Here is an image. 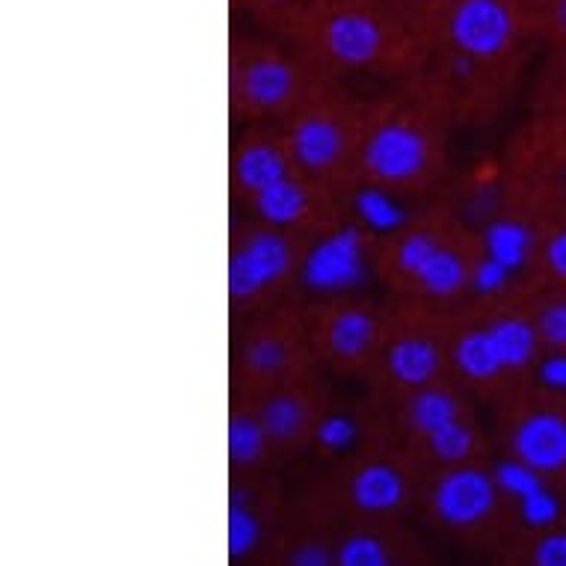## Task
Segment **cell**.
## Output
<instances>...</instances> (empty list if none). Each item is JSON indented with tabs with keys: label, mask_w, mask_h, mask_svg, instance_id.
<instances>
[{
	"label": "cell",
	"mask_w": 566,
	"mask_h": 566,
	"mask_svg": "<svg viewBox=\"0 0 566 566\" xmlns=\"http://www.w3.org/2000/svg\"><path fill=\"white\" fill-rule=\"evenodd\" d=\"M317 36L326 54L344 65H368L386 48V21L365 3L342 0L317 15Z\"/></svg>",
	"instance_id": "cell-1"
},
{
	"label": "cell",
	"mask_w": 566,
	"mask_h": 566,
	"mask_svg": "<svg viewBox=\"0 0 566 566\" xmlns=\"http://www.w3.org/2000/svg\"><path fill=\"white\" fill-rule=\"evenodd\" d=\"M448 39L474 60L502 54L516 36V12L507 0H454L446 15Z\"/></svg>",
	"instance_id": "cell-2"
},
{
	"label": "cell",
	"mask_w": 566,
	"mask_h": 566,
	"mask_svg": "<svg viewBox=\"0 0 566 566\" xmlns=\"http://www.w3.org/2000/svg\"><path fill=\"white\" fill-rule=\"evenodd\" d=\"M365 279V247L356 229L329 234L308 252L303 282L312 291H347Z\"/></svg>",
	"instance_id": "cell-3"
},
{
	"label": "cell",
	"mask_w": 566,
	"mask_h": 566,
	"mask_svg": "<svg viewBox=\"0 0 566 566\" xmlns=\"http://www.w3.org/2000/svg\"><path fill=\"white\" fill-rule=\"evenodd\" d=\"M291 247L276 232H255L229 261V294L234 300L255 297L270 282L289 273Z\"/></svg>",
	"instance_id": "cell-4"
},
{
	"label": "cell",
	"mask_w": 566,
	"mask_h": 566,
	"mask_svg": "<svg viewBox=\"0 0 566 566\" xmlns=\"http://www.w3.org/2000/svg\"><path fill=\"white\" fill-rule=\"evenodd\" d=\"M495 507V478L478 469H454L442 474L433 490V511L446 525L465 528L486 520Z\"/></svg>",
	"instance_id": "cell-5"
},
{
	"label": "cell",
	"mask_w": 566,
	"mask_h": 566,
	"mask_svg": "<svg viewBox=\"0 0 566 566\" xmlns=\"http://www.w3.org/2000/svg\"><path fill=\"white\" fill-rule=\"evenodd\" d=\"M365 164L382 181H409L428 164V143L409 125H382L365 146Z\"/></svg>",
	"instance_id": "cell-6"
},
{
	"label": "cell",
	"mask_w": 566,
	"mask_h": 566,
	"mask_svg": "<svg viewBox=\"0 0 566 566\" xmlns=\"http://www.w3.org/2000/svg\"><path fill=\"white\" fill-rule=\"evenodd\" d=\"M513 451L537 472H560L566 465V418L534 412L513 430Z\"/></svg>",
	"instance_id": "cell-7"
},
{
	"label": "cell",
	"mask_w": 566,
	"mask_h": 566,
	"mask_svg": "<svg viewBox=\"0 0 566 566\" xmlns=\"http://www.w3.org/2000/svg\"><path fill=\"white\" fill-rule=\"evenodd\" d=\"M403 474L389 463H371L353 474L350 499L365 513H389L403 502Z\"/></svg>",
	"instance_id": "cell-8"
},
{
	"label": "cell",
	"mask_w": 566,
	"mask_h": 566,
	"mask_svg": "<svg viewBox=\"0 0 566 566\" xmlns=\"http://www.w3.org/2000/svg\"><path fill=\"white\" fill-rule=\"evenodd\" d=\"M291 149H294V158H297L303 167L326 169L333 167L335 160H338V155H342L344 134L333 119L312 116V119H303L297 128H294Z\"/></svg>",
	"instance_id": "cell-9"
},
{
	"label": "cell",
	"mask_w": 566,
	"mask_h": 566,
	"mask_svg": "<svg viewBox=\"0 0 566 566\" xmlns=\"http://www.w3.org/2000/svg\"><path fill=\"white\" fill-rule=\"evenodd\" d=\"M291 93H294V72L276 56H261L243 69V95L261 111L279 107Z\"/></svg>",
	"instance_id": "cell-10"
},
{
	"label": "cell",
	"mask_w": 566,
	"mask_h": 566,
	"mask_svg": "<svg viewBox=\"0 0 566 566\" xmlns=\"http://www.w3.org/2000/svg\"><path fill=\"white\" fill-rule=\"evenodd\" d=\"M389 371L398 382L424 386L439 371V350L428 338H400L389 350Z\"/></svg>",
	"instance_id": "cell-11"
},
{
	"label": "cell",
	"mask_w": 566,
	"mask_h": 566,
	"mask_svg": "<svg viewBox=\"0 0 566 566\" xmlns=\"http://www.w3.org/2000/svg\"><path fill=\"white\" fill-rule=\"evenodd\" d=\"M454 363L472 380H492V377H499L504 371L502 356H499V347L492 342L490 329L465 333L454 347Z\"/></svg>",
	"instance_id": "cell-12"
},
{
	"label": "cell",
	"mask_w": 566,
	"mask_h": 566,
	"mask_svg": "<svg viewBox=\"0 0 566 566\" xmlns=\"http://www.w3.org/2000/svg\"><path fill=\"white\" fill-rule=\"evenodd\" d=\"M255 211L270 226L297 223L303 211H306V190L289 181V178H279V181L255 193Z\"/></svg>",
	"instance_id": "cell-13"
},
{
	"label": "cell",
	"mask_w": 566,
	"mask_h": 566,
	"mask_svg": "<svg viewBox=\"0 0 566 566\" xmlns=\"http://www.w3.org/2000/svg\"><path fill=\"white\" fill-rule=\"evenodd\" d=\"M234 176L241 181V187L259 193L268 185L285 178V158L276 146H268V143H255V146H247V149L238 155L234 160Z\"/></svg>",
	"instance_id": "cell-14"
},
{
	"label": "cell",
	"mask_w": 566,
	"mask_h": 566,
	"mask_svg": "<svg viewBox=\"0 0 566 566\" xmlns=\"http://www.w3.org/2000/svg\"><path fill=\"white\" fill-rule=\"evenodd\" d=\"M374 333H377V326H374V317L363 308H347L338 317H333V324H329V347H333L335 356H344V359H356V356H363L374 342Z\"/></svg>",
	"instance_id": "cell-15"
},
{
	"label": "cell",
	"mask_w": 566,
	"mask_h": 566,
	"mask_svg": "<svg viewBox=\"0 0 566 566\" xmlns=\"http://www.w3.org/2000/svg\"><path fill=\"white\" fill-rule=\"evenodd\" d=\"M490 335L495 347H499L504 368H525L531 363L534 347H537V333L525 321H520V317L495 321L490 326Z\"/></svg>",
	"instance_id": "cell-16"
},
{
	"label": "cell",
	"mask_w": 566,
	"mask_h": 566,
	"mask_svg": "<svg viewBox=\"0 0 566 566\" xmlns=\"http://www.w3.org/2000/svg\"><path fill=\"white\" fill-rule=\"evenodd\" d=\"M531 250V234L525 226L502 220V223H492L486 229V252L490 259L502 261L507 270H520L528 259Z\"/></svg>",
	"instance_id": "cell-17"
},
{
	"label": "cell",
	"mask_w": 566,
	"mask_h": 566,
	"mask_svg": "<svg viewBox=\"0 0 566 566\" xmlns=\"http://www.w3.org/2000/svg\"><path fill=\"white\" fill-rule=\"evenodd\" d=\"M416 279L421 282V289L433 297H451L465 285V264L457 259L454 252L439 247Z\"/></svg>",
	"instance_id": "cell-18"
},
{
	"label": "cell",
	"mask_w": 566,
	"mask_h": 566,
	"mask_svg": "<svg viewBox=\"0 0 566 566\" xmlns=\"http://www.w3.org/2000/svg\"><path fill=\"white\" fill-rule=\"evenodd\" d=\"M460 409H457V400L448 395V391L439 389H421L412 398V407H409V418L416 430H421L424 437H430L433 430L446 428L451 421H457Z\"/></svg>",
	"instance_id": "cell-19"
},
{
	"label": "cell",
	"mask_w": 566,
	"mask_h": 566,
	"mask_svg": "<svg viewBox=\"0 0 566 566\" xmlns=\"http://www.w3.org/2000/svg\"><path fill=\"white\" fill-rule=\"evenodd\" d=\"M353 205H356V211H359L365 223L377 229V232H395V229L403 226V208L382 190H374V187L359 190Z\"/></svg>",
	"instance_id": "cell-20"
},
{
	"label": "cell",
	"mask_w": 566,
	"mask_h": 566,
	"mask_svg": "<svg viewBox=\"0 0 566 566\" xmlns=\"http://www.w3.org/2000/svg\"><path fill=\"white\" fill-rule=\"evenodd\" d=\"M264 439H268V430H264L261 421H252L247 416H234L229 421V454H232V463H255L261 451H264Z\"/></svg>",
	"instance_id": "cell-21"
},
{
	"label": "cell",
	"mask_w": 566,
	"mask_h": 566,
	"mask_svg": "<svg viewBox=\"0 0 566 566\" xmlns=\"http://www.w3.org/2000/svg\"><path fill=\"white\" fill-rule=\"evenodd\" d=\"M261 537L259 520L252 516L247 495L241 490L232 492V507H229V552L232 557H243Z\"/></svg>",
	"instance_id": "cell-22"
},
{
	"label": "cell",
	"mask_w": 566,
	"mask_h": 566,
	"mask_svg": "<svg viewBox=\"0 0 566 566\" xmlns=\"http://www.w3.org/2000/svg\"><path fill=\"white\" fill-rule=\"evenodd\" d=\"M303 421H306L303 403H300L297 398H289V395L268 400V407L261 412V424L268 430V437L273 439L297 437L300 428H303Z\"/></svg>",
	"instance_id": "cell-23"
},
{
	"label": "cell",
	"mask_w": 566,
	"mask_h": 566,
	"mask_svg": "<svg viewBox=\"0 0 566 566\" xmlns=\"http://www.w3.org/2000/svg\"><path fill=\"white\" fill-rule=\"evenodd\" d=\"M495 486L504 490L507 495H516V499H525L531 492L543 490V481H539V472L534 465L522 463L520 457L516 460H504V463L495 465Z\"/></svg>",
	"instance_id": "cell-24"
},
{
	"label": "cell",
	"mask_w": 566,
	"mask_h": 566,
	"mask_svg": "<svg viewBox=\"0 0 566 566\" xmlns=\"http://www.w3.org/2000/svg\"><path fill=\"white\" fill-rule=\"evenodd\" d=\"M428 442L439 460H446V463H460V460H465L469 451H472L474 439H472V430L465 428L463 421L457 418V421H451V424H446V428L433 430V433L428 437Z\"/></svg>",
	"instance_id": "cell-25"
},
{
	"label": "cell",
	"mask_w": 566,
	"mask_h": 566,
	"mask_svg": "<svg viewBox=\"0 0 566 566\" xmlns=\"http://www.w3.org/2000/svg\"><path fill=\"white\" fill-rule=\"evenodd\" d=\"M342 566H386L389 557H386V546L380 539L371 537V534H353L338 546V557H335Z\"/></svg>",
	"instance_id": "cell-26"
},
{
	"label": "cell",
	"mask_w": 566,
	"mask_h": 566,
	"mask_svg": "<svg viewBox=\"0 0 566 566\" xmlns=\"http://www.w3.org/2000/svg\"><path fill=\"white\" fill-rule=\"evenodd\" d=\"M520 513L531 528H546V525H552V522L557 520L560 507H557L555 495L543 486V490L531 492V495L520 499Z\"/></svg>",
	"instance_id": "cell-27"
},
{
	"label": "cell",
	"mask_w": 566,
	"mask_h": 566,
	"mask_svg": "<svg viewBox=\"0 0 566 566\" xmlns=\"http://www.w3.org/2000/svg\"><path fill=\"white\" fill-rule=\"evenodd\" d=\"M439 250V243L433 241V238H428V234H412V238H407V241L400 243L398 250V264L403 273H409V276H418L421 273V268L428 264L430 255Z\"/></svg>",
	"instance_id": "cell-28"
},
{
	"label": "cell",
	"mask_w": 566,
	"mask_h": 566,
	"mask_svg": "<svg viewBox=\"0 0 566 566\" xmlns=\"http://www.w3.org/2000/svg\"><path fill=\"white\" fill-rule=\"evenodd\" d=\"M317 442L329 451H344L356 442V421L347 416H329L317 428Z\"/></svg>",
	"instance_id": "cell-29"
},
{
	"label": "cell",
	"mask_w": 566,
	"mask_h": 566,
	"mask_svg": "<svg viewBox=\"0 0 566 566\" xmlns=\"http://www.w3.org/2000/svg\"><path fill=\"white\" fill-rule=\"evenodd\" d=\"M247 363H250V368H255L259 374H273L282 368V363H285V350H282V344L273 342V338H259L255 344H250Z\"/></svg>",
	"instance_id": "cell-30"
},
{
	"label": "cell",
	"mask_w": 566,
	"mask_h": 566,
	"mask_svg": "<svg viewBox=\"0 0 566 566\" xmlns=\"http://www.w3.org/2000/svg\"><path fill=\"white\" fill-rule=\"evenodd\" d=\"M507 276H511V270L504 268L502 261L486 259L474 268V289L481 291V294H495V291H502L507 285Z\"/></svg>",
	"instance_id": "cell-31"
},
{
	"label": "cell",
	"mask_w": 566,
	"mask_h": 566,
	"mask_svg": "<svg viewBox=\"0 0 566 566\" xmlns=\"http://www.w3.org/2000/svg\"><path fill=\"white\" fill-rule=\"evenodd\" d=\"M539 333L548 344L566 347V303H555L539 315Z\"/></svg>",
	"instance_id": "cell-32"
},
{
	"label": "cell",
	"mask_w": 566,
	"mask_h": 566,
	"mask_svg": "<svg viewBox=\"0 0 566 566\" xmlns=\"http://www.w3.org/2000/svg\"><path fill=\"white\" fill-rule=\"evenodd\" d=\"M534 564L566 566V534H548L534 548Z\"/></svg>",
	"instance_id": "cell-33"
},
{
	"label": "cell",
	"mask_w": 566,
	"mask_h": 566,
	"mask_svg": "<svg viewBox=\"0 0 566 566\" xmlns=\"http://www.w3.org/2000/svg\"><path fill=\"white\" fill-rule=\"evenodd\" d=\"M539 380L546 382L548 389L566 391V356H548L546 363L539 365Z\"/></svg>",
	"instance_id": "cell-34"
},
{
	"label": "cell",
	"mask_w": 566,
	"mask_h": 566,
	"mask_svg": "<svg viewBox=\"0 0 566 566\" xmlns=\"http://www.w3.org/2000/svg\"><path fill=\"white\" fill-rule=\"evenodd\" d=\"M546 261H548V268L555 270L557 276L566 279V232L555 234V238L548 241Z\"/></svg>",
	"instance_id": "cell-35"
},
{
	"label": "cell",
	"mask_w": 566,
	"mask_h": 566,
	"mask_svg": "<svg viewBox=\"0 0 566 566\" xmlns=\"http://www.w3.org/2000/svg\"><path fill=\"white\" fill-rule=\"evenodd\" d=\"M329 560H333V557H329V552H326L324 546H303L297 555H294V564L297 566H326Z\"/></svg>",
	"instance_id": "cell-36"
},
{
	"label": "cell",
	"mask_w": 566,
	"mask_h": 566,
	"mask_svg": "<svg viewBox=\"0 0 566 566\" xmlns=\"http://www.w3.org/2000/svg\"><path fill=\"white\" fill-rule=\"evenodd\" d=\"M552 21L557 30L566 33V0H552Z\"/></svg>",
	"instance_id": "cell-37"
},
{
	"label": "cell",
	"mask_w": 566,
	"mask_h": 566,
	"mask_svg": "<svg viewBox=\"0 0 566 566\" xmlns=\"http://www.w3.org/2000/svg\"><path fill=\"white\" fill-rule=\"evenodd\" d=\"M259 7H270V10H282V7H291V3H297V0H255Z\"/></svg>",
	"instance_id": "cell-38"
}]
</instances>
